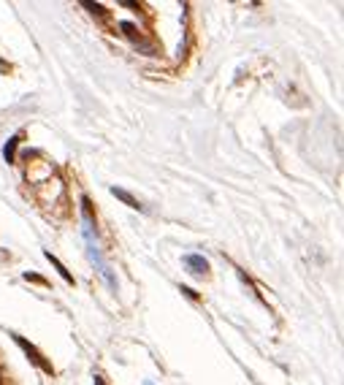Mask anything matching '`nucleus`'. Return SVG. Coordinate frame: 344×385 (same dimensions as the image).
I'll list each match as a JSON object with an SVG mask.
<instances>
[{"mask_svg":"<svg viewBox=\"0 0 344 385\" xmlns=\"http://www.w3.org/2000/svg\"><path fill=\"white\" fill-rule=\"evenodd\" d=\"M95 385H106V383H103V380H100V377H95Z\"/></svg>","mask_w":344,"mask_h":385,"instance_id":"obj_6","label":"nucleus"},{"mask_svg":"<svg viewBox=\"0 0 344 385\" xmlns=\"http://www.w3.org/2000/svg\"><path fill=\"white\" fill-rule=\"evenodd\" d=\"M46 258H49V261H52V263H54V268H57V271H60V274H63V280H65V282H73V277H70V271H68V268H65V266H63V263H60V261H57V258H54V255H52V252H46Z\"/></svg>","mask_w":344,"mask_h":385,"instance_id":"obj_4","label":"nucleus"},{"mask_svg":"<svg viewBox=\"0 0 344 385\" xmlns=\"http://www.w3.org/2000/svg\"><path fill=\"white\" fill-rule=\"evenodd\" d=\"M14 339H17V344H19V347H22V350H24V353H27V356H30V358H33V363H38V366H41V369H44V372H46V374H54V369H52V363H49V361H46V358H44V356H41V353H38V350H35V347H33V344H30V342H24V339H22V337H14Z\"/></svg>","mask_w":344,"mask_h":385,"instance_id":"obj_1","label":"nucleus"},{"mask_svg":"<svg viewBox=\"0 0 344 385\" xmlns=\"http://www.w3.org/2000/svg\"><path fill=\"white\" fill-rule=\"evenodd\" d=\"M0 385H3V380H0Z\"/></svg>","mask_w":344,"mask_h":385,"instance_id":"obj_7","label":"nucleus"},{"mask_svg":"<svg viewBox=\"0 0 344 385\" xmlns=\"http://www.w3.org/2000/svg\"><path fill=\"white\" fill-rule=\"evenodd\" d=\"M111 192H114V195H117V198H122L125 204L130 206V209H141V206H138V201H136L133 195H130V192H125V190H117V187H114V190H111Z\"/></svg>","mask_w":344,"mask_h":385,"instance_id":"obj_3","label":"nucleus"},{"mask_svg":"<svg viewBox=\"0 0 344 385\" xmlns=\"http://www.w3.org/2000/svg\"><path fill=\"white\" fill-rule=\"evenodd\" d=\"M17 144H19V139H11L8 146H6V160L8 163H14V149H17Z\"/></svg>","mask_w":344,"mask_h":385,"instance_id":"obj_5","label":"nucleus"},{"mask_svg":"<svg viewBox=\"0 0 344 385\" xmlns=\"http://www.w3.org/2000/svg\"><path fill=\"white\" fill-rule=\"evenodd\" d=\"M187 266H193V268H198V271H195V274H206V271H209V263H206L204 258H198V255H190V258H187Z\"/></svg>","mask_w":344,"mask_h":385,"instance_id":"obj_2","label":"nucleus"}]
</instances>
